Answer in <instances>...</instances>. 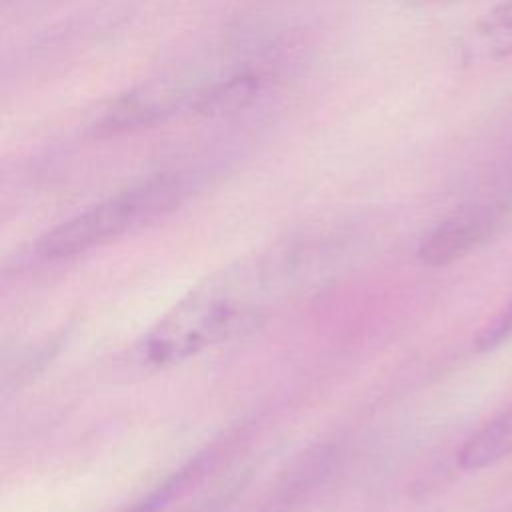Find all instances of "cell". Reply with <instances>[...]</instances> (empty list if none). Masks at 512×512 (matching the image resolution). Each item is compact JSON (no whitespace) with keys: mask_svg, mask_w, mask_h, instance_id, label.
<instances>
[{"mask_svg":"<svg viewBox=\"0 0 512 512\" xmlns=\"http://www.w3.org/2000/svg\"><path fill=\"white\" fill-rule=\"evenodd\" d=\"M472 50L482 58L512 54V0L494 6L472 32Z\"/></svg>","mask_w":512,"mask_h":512,"instance_id":"5b68a950","label":"cell"},{"mask_svg":"<svg viewBox=\"0 0 512 512\" xmlns=\"http://www.w3.org/2000/svg\"><path fill=\"white\" fill-rule=\"evenodd\" d=\"M156 502H158V500H148V502H144L142 506H138V508H136V510H132V512H150V510H152V506H154Z\"/></svg>","mask_w":512,"mask_h":512,"instance_id":"9c48e42d","label":"cell"},{"mask_svg":"<svg viewBox=\"0 0 512 512\" xmlns=\"http://www.w3.org/2000/svg\"><path fill=\"white\" fill-rule=\"evenodd\" d=\"M180 186L168 178H156L106 198L76 216L60 222L38 240V252L44 258H68L96 248L132 228L168 210L178 198Z\"/></svg>","mask_w":512,"mask_h":512,"instance_id":"7a4b0ae2","label":"cell"},{"mask_svg":"<svg viewBox=\"0 0 512 512\" xmlns=\"http://www.w3.org/2000/svg\"><path fill=\"white\" fill-rule=\"evenodd\" d=\"M500 208H472L438 224L428 232L420 246L418 258L428 266L452 264L486 242L500 220Z\"/></svg>","mask_w":512,"mask_h":512,"instance_id":"3957f363","label":"cell"},{"mask_svg":"<svg viewBox=\"0 0 512 512\" xmlns=\"http://www.w3.org/2000/svg\"><path fill=\"white\" fill-rule=\"evenodd\" d=\"M258 80L254 76H236L218 88H214L210 94L202 96L200 110L206 114H218V112H232L236 108H242L256 92Z\"/></svg>","mask_w":512,"mask_h":512,"instance_id":"8992f818","label":"cell"},{"mask_svg":"<svg viewBox=\"0 0 512 512\" xmlns=\"http://www.w3.org/2000/svg\"><path fill=\"white\" fill-rule=\"evenodd\" d=\"M512 336V304H508L490 324H486L476 336L478 350H492Z\"/></svg>","mask_w":512,"mask_h":512,"instance_id":"52a82bcc","label":"cell"},{"mask_svg":"<svg viewBox=\"0 0 512 512\" xmlns=\"http://www.w3.org/2000/svg\"><path fill=\"white\" fill-rule=\"evenodd\" d=\"M508 456H512V404L464 442L458 452V464L464 470H478Z\"/></svg>","mask_w":512,"mask_h":512,"instance_id":"277c9868","label":"cell"},{"mask_svg":"<svg viewBox=\"0 0 512 512\" xmlns=\"http://www.w3.org/2000/svg\"><path fill=\"white\" fill-rule=\"evenodd\" d=\"M262 280L256 266L206 280L150 332L146 356L156 364L180 362L238 332L262 308Z\"/></svg>","mask_w":512,"mask_h":512,"instance_id":"6da1fadb","label":"cell"},{"mask_svg":"<svg viewBox=\"0 0 512 512\" xmlns=\"http://www.w3.org/2000/svg\"><path fill=\"white\" fill-rule=\"evenodd\" d=\"M412 6H446L460 0H408Z\"/></svg>","mask_w":512,"mask_h":512,"instance_id":"ba28073f","label":"cell"}]
</instances>
